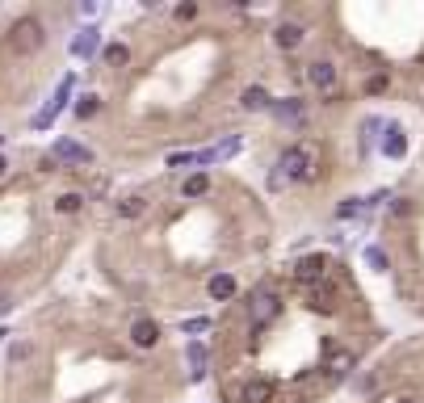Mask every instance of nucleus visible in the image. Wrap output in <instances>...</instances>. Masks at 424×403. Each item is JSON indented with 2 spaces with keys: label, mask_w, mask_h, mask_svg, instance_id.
I'll return each instance as SVG.
<instances>
[{
  "label": "nucleus",
  "mask_w": 424,
  "mask_h": 403,
  "mask_svg": "<svg viewBox=\"0 0 424 403\" xmlns=\"http://www.w3.org/2000/svg\"><path fill=\"white\" fill-rule=\"evenodd\" d=\"M315 177V156H311V147H286L282 156H278V173L269 177L273 189H282V181H311Z\"/></svg>",
  "instance_id": "obj_1"
},
{
  "label": "nucleus",
  "mask_w": 424,
  "mask_h": 403,
  "mask_svg": "<svg viewBox=\"0 0 424 403\" xmlns=\"http://www.w3.org/2000/svg\"><path fill=\"white\" fill-rule=\"evenodd\" d=\"M239 147H244V139L232 134V139H223V143H214V147H206V151H197V160L193 164H223V160H232Z\"/></svg>",
  "instance_id": "obj_7"
},
{
  "label": "nucleus",
  "mask_w": 424,
  "mask_h": 403,
  "mask_svg": "<svg viewBox=\"0 0 424 403\" xmlns=\"http://www.w3.org/2000/svg\"><path fill=\"white\" fill-rule=\"evenodd\" d=\"M9 307H13V299H0V315H9Z\"/></svg>",
  "instance_id": "obj_31"
},
{
  "label": "nucleus",
  "mask_w": 424,
  "mask_h": 403,
  "mask_svg": "<svg viewBox=\"0 0 424 403\" xmlns=\"http://www.w3.org/2000/svg\"><path fill=\"white\" fill-rule=\"evenodd\" d=\"M189 17H197V4H177V21H189Z\"/></svg>",
  "instance_id": "obj_29"
},
{
  "label": "nucleus",
  "mask_w": 424,
  "mask_h": 403,
  "mask_svg": "<svg viewBox=\"0 0 424 403\" xmlns=\"http://www.w3.org/2000/svg\"><path fill=\"white\" fill-rule=\"evenodd\" d=\"M307 80H311V89L320 92H336V68H332L328 59H315V63H307Z\"/></svg>",
  "instance_id": "obj_8"
},
{
  "label": "nucleus",
  "mask_w": 424,
  "mask_h": 403,
  "mask_svg": "<svg viewBox=\"0 0 424 403\" xmlns=\"http://www.w3.org/2000/svg\"><path fill=\"white\" fill-rule=\"evenodd\" d=\"M307 307H311V311H324V315H328V311H332V290H328V286H324V290H315V294L307 299Z\"/></svg>",
  "instance_id": "obj_23"
},
{
  "label": "nucleus",
  "mask_w": 424,
  "mask_h": 403,
  "mask_svg": "<svg viewBox=\"0 0 424 403\" xmlns=\"http://www.w3.org/2000/svg\"><path fill=\"white\" fill-rule=\"evenodd\" d=\"M4 173H9V160H4V156H0V177H4Z\"/></svg>",
  "instance_id": "obj_32"
},
{
  "label": "nucleus",
  "mask_w": 424,
  "mask_h": 403,
  "mask_svg": "<svg viewBox=\"0 0 424 403\" xmlns=\"http://www.w3.org/2000/svg\"><path fill=\"white\" fill-rule=\"evenodd\" d=\"M273 395H278V387L269 378H252L244 387V403H273Z\"/></svg>",
  "instance_id": "obj_13"
},
{
  "label": "nucleus",
  "mask_w": 424,
  "mask_h": 403,
  "mask_svg": "<svg viewBox=\"0 0 424 403\" xmlns=\"http://www.w3.org/2000/svg\"><path fill=\"white\" fill-rule=\"evenodd\" d=\"M4 336H9V332H4V328H0V340H4Z\"/></svg>",
  "instance_id": "obj_33"
},
{
  "label": "nucleus",
  "mask_w": 424,
  "mask_h": 403,
  "mask_svg": "<svg viewBox=\"0 0 424 403\" xmlns=\"http://www.w3.org/2000/svg\"><path fill=\"white\" fill-rule=\"evenodd\" d=\"M101 55H105V63H109V68H122V63H126V59H131V46L114 43V46H105V50H101Z\"/></svg>",
  "instance_id": "obj_20"
},
{
  "label": "nucleus",
  "mask_w": 424,
  "mask_h": 403,
  "mask_svg": "<svg viewBox=\"0 0 424 403\" xmlns=\"http://www.w3.org/2000/svg\"><path fill=\"white\" fill-rule=\"evenodd\" d=\"M97 50H101V30H97V26H85V30L72 38V55H76V59H93Z\"/></svg>",
  "instance_id": "obj_11"
},
{
  "label": "nucleus",
  "mask_w": 424,
  "mask_h": 403,
  "mask_svg": "<svg viewBox=\"0 0 424 403\" xmlns=\"http://www.w3.org/2000/svg\"><path fill=\"white\" fill-rule=\"evenodd\" d=\"M303 26H294V21H282L278 30H273V43L282 46V50H294V46H303Z\"/></svg>",
  "instance_id": "obj_15"
},
{
  "label": "nucleus",
  "mask_w": 424,
  "mask_h": 403,
  "mask_svg": "<svg viewBox=\"0 0 424 403\" xmlns=\"http://www.w3.org/2000/svg\"><path fill=\"white\" fill-rule=\"evenodd\" d=\"M278 315H282V299H278L273 290H256V294H252V307H248V323H252V332L269 328Z\"/></svg>",
  "instance_id": "obj_2"
},
{
  "label": "nucleus",
  "mask_w": 424,
  "mask_h": 403,
  "mask_svg": "<svg viewBox=\"0 0 424 403\" xmlns=\"http://www.w3.org/2000/svg\"><path fill=\"white\" fill-rule=\"evenodd\" d=\"M72 89H76V80H72V76H63V80H59V89H55V97H50V101L43 105V109H38V114H34V131H47L50 122L59 118V109L67 105Z\"/></svg>",
  "instance_id": "obj_5"
},
{
  "label": "nucleus",
  "mask_w": 424,
  "mask_h": 403,
  "mask_svg": "<svg viewBox=\"0 0 424 403\" xmlns=\"http://www.w3.org/2000/svg\"><path fill=\"white\" fill-rule=\"evenodd\" d=\"M43 43H47V34H43V21H38V17H21V21L13 26V50L34 55V50H43Z\"/></svg>",
  "instance_id": "obj_3"
},
{
  "label": "nucleus",
  "mask_w": 424,
  "mask_h": 403,
  "mask_svg": "<svg viewBox=\"0 0 424 403\" xmlns=\"http://www.w3.org/2000/svg\"><path fill=\"white\" fill-rule=\"evenodd\" d=\"M131 345L135 349H156L160 345V323L156 319H135L131 323Z\"/></svg>",
  "instance_id": "obj_9"
},
{
  "label": "nucleus",
  "mask_w": 424,
  "mask_h": 403,
  "mask_svg": "<svg viewBox=\"0 0 424 403\" xmlns=\"http://www.w3.org/2000/svg\"><path fill=\"white\" fill-rule=\"evenodd\" d=\"M382 151H386L391 160H403V156H408V139H403L399 127H386V134H382Z\"/></svg>",
  "instance_id": "obj_16"
},
{
  "label": "nucleus",
  "mask_w": 424,
  "mask_h": 403,
  "mask_svg": "<svg viewBox=\"0 0 424 403\" xmlns=\"http://www.w3.org/2000/svg\"><path fill=\"white\" fill-rule=\"evenodd\" d=\"M97 101H101V97H93V92L76 101V118H80V122H85V118H93V114H97Z\"/></svg>",
  "instance_id": "obj_25"
},
{
  "label": "nucleus",
  "mask_w": 424,
  "mask_h": 403,
  "mask_svg": "<svg viewBox=\"0 0 424 403\" xmlns=\"http://www.w3.org/2000/svg\"><path fill=\"white\" fill-rule=\"evenodd\" d=\"M206 328H210V319H206V315H193V319L181 323V332H185V336H197V332H206Z\"/></svg>",
  "instance_id": "obj_26"
},
{
  "label": "nucleus",
  "mask_w": 424,
  "mask_h": 403,
  "mask_svg": "<svg viewBox=\"0 0 424 403\" xmlns=\"http://www.w3.org/2000/svg\"><path fill=\"white\" fill-rule=\"evenodd\" d=\"M193 160H197V151H173V156H168V168H189Z\"/></svg>",
  "instance_id": "obj_27"
},
{
  "label": "nucleus",
  "mask_w": 424,
  "mask_h": 403,
  "mask_svg": "<svg viewBox=\"0 0 424 403\" xmlns=\"http://www.w3.org/2000/svg\"><path fill=\"white\" fill-rule=\"evenodd\" d=\"M382 131V122H378V118H366V127H362V143H366V147H370V143H374V134Z\"/></svg>",
  "instance_id": "obj_28"
},
{
  "label": "nucleus",
  "mask_w": 424,
  "mask_h": 403,
  "mask_svg": "<svg viewBox=\"0 0 424 403\" xmlns=\"http://www.w3.org/2000/svg\"><path fill=\"white\" fill-rule=\"evenodd\" d=\"M0 139H4V134H0Z\"/></svg>",
  "instance_id": "obj_34"
},
{
  "label": "nucleus",
  "mask_w": 424,
  "mask_h": 403,
  "mask_svg": "<svg viewBox=\"0 0 424 403\" xmlns=\"http://www.w3.org/2000/svg\"><path fill=\"white\" fill-rule=\"evenodd\" d=\"M239 105H244L248 114H265V109L273 105V97H269L265 89H261V85H248V89L239 92Z\"/></svg>",
  "instance_id": "obj_12"
},
{
  "label": "nucleus",
  "mask_w": 424,
  "mask_h": 403,
  "mask_svg": "<svg viewBox=\"0 0 424 403\" xmlns=\"http://www.w3.org/2000/svg\"><path fill=\"white\" fill-rule=\"evenodd\" d=\"M366 265L374 269V273H386V269H391V257H386V252H382V248H366Z\"/></svg>",
  "instance_id": "obj_21"
},
{
  "label": "nucleus",
  "mask_w": 424,
  "mask_h": 403,
  "mask_svg": "<svg viewBox=\"0 0 424 403\" xmlns=\"http://www.w3.org/2000/svg\"><path fill=\"white\" fill-rule=\"evenodd\" d=\"M324 273H328V257H320V252H315V257H298V261H294V277H298L303 286H320V281H324Z\"/></svg>",
  "instance_id": "obj_6"
},
{
  "label": "nucleus",
  "mask_w": 424,
  "mask_h": 403,
  "mask_svg": "<svg viewBox=\"0 0 424 403\" xmlns=\"http://www.w3.org/2000/svg\"><path fill=\"white\" fill-rule=\"evenodd\" d=\"M206 294H210L214 303H227V299L236 294V277H232V273H214L210 286H206Z\"/></svg>",
  "instance_id": "obj_14"
},
{
  "label": "nucleus",
  "mask_w": 424,
  "mask_h": 403,
  "mask_svg": "<svg viewBox=\"0 0 424 403\" xmlns=\"http://www.w3.org/2000/svg\"><path fill=\"white\" fill-rule=\"evenodd\" d=\"M47 164H93V151L85 147V143H76V139H55V147H50Z\"/></svg>",
  "instance_id": "obj_4"
},
{
  "label": "nucleus",
  "mask_w": 424,
  "mask_h": 403,
  "mask_svg": "<svg viewBox=\"0 0 424 403\" xmlns=\"http://www.w3.org/2000/svg\"><path fill=\"white\" fill-rule=\"evenodd\" d=\"M80 206H85V198H80V193H63V198L55 202V210H59V215H76Z\"/></svg>",
  "instance_id": "obj_22"
},
{
  "label": "nucleus",
  "mask_w": 424,
  "mask_h": 403,
  "mask_svg": "<svg viewBox=\"0 0 424 403\" xmlns=\"http://www.w3.org/2000/svg\"><path fill=\"white\" fill-rule=\"evenodd\" d=\"M362 210H366V202H362V198H349V202L336 206V219H353V215H362Z\"/></svg>",
  "instance_id": "obj_24"
},
{
  "label": "nucleus",
  "mask_w": 424,
  "mask_h": 403,
  "mask_svg": "<svg viewBox=\"0 0 424 403\" xmlns=\"http://www.w3.org/2000/svg\"><path fill=\"white\" fill-rule=\"evenodd\" d=\"M80 17H97V4H93V0H80Z\"/></svg>",
  "instance_id": "obj_30"
},
{
  "label": "nucleus",
  "mask_w": 424,
  "mask_h": 403,
  "mask_svg": "<svg viewBox=\"0 0 424 403\" xmlns=\"http://www.w3.org/2000/svg\"><path fill=\"white\" fill-rule=\"evenodd\" d=\"M143 210H147V202H143L139 193H131V198L118 202V219H139Z\"/></svg>",
  "instance_id": "obj_18"
},
{
  "label": "nucleus",
  "mask_w": 424,
  "mask_h": 403,
  "mask_svg": "<svg viewBox=\"0 0 424 403\" xmlns=\"http://www.w3.org/2000/svg\"><path fill=\"white\" fill-rule=\"evenodd\" d=\"M206 189H210V177H206V173H193V177H185V185H181L185 198H202Z\"/></svg>",
  "instance_id": "obj_19"
},
{
  "label": "nucleus",
  "mask_w": 424,
  "mask_h": 403,
  "mask_svg": "<svg viewBox=\"0 0 424 403\" xmlns=\"http://www.w3.org/2000/svg\"><path fill=\"white\" fill-rule=\"evenodd\" d=\"M189 365H193V370H189V378H193V382H202V378H206V349H202L197 340H189Z\"/></svg>",
  "instance_id": "obj_17"
},
{
  "label": "nucleus",
  "mask_w": 424,
  "mask_h": 403,
  "mask_svg": "<svg viewBox=\"0 0 424 403\" xmlns=\"http://www.w3.org/2000/svg\"><path fill=\"white\" fill-rule=\"evenodd\" d=\"M269 109H273V118H278V122H286V127H303V118H307V109H303V101H298V97L273 101Z\"/></svg>",
  "instance_id": "obj_10"
}]
</instances>
